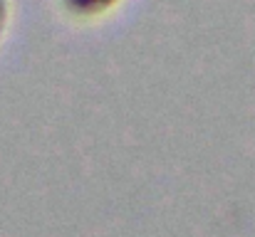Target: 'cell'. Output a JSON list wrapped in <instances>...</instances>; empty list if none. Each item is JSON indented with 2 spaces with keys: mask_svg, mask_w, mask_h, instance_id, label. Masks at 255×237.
<instances>
[{
  "mask_svg": "<svg viewBox=\"0 0 255 237\" xmlns=\"http://www.w3.org/2000/svg\"><path fill=\"white\" fill-rule=\"evenodd\" d=\"M5 27H7V0H0V40H2Z\"/></svg>",
  "mask_w": 255,
  "mask_h": 237,
  "instance_id": "obj_2",
  "label": "cell"
},
{
  "mask_svg": "<svg viewBox=\"0 0 255 237\" xmlns=\"http://www.w3.org/2000/svg\"><path fill=\"white\" fill-rule=\"evenodd\" d=\"M62 5L77 20H97L107 15L112 7H117L119 0H62Z\"/></svg>",
  "mask_w": 255,
  "mask_h": 237,
  "instance_id": "obj_1",
  "label": "cell"
}]
</instances>
